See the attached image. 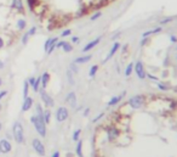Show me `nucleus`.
<instances>
[{"label":"nucleus","mask_w":177,"mask_h":157,"mask_svg":"<svg viewBox=\"0 0 177 157\" xmlns=\"http://www.w3.org/2000/svg\"><path fill=\"white\" fill-rule=\"evenodd\" d=\"M26 3L37 17L47 22L50 28L61 26L72 17L68 4L74 5L75 16H82L98 0H26Z\"/></svg>","instance_id":"f257e3e1"},{"label":"nucleus","mask_w":177,"mask_h":157,"mask_svg":"<svg viewBox=\"0 0 177 157\" xmlns=\"http://www.w3.org/2000/svg\"><path fill=\"white\" fill-rule=\"evenodd\" d=\"M146 77H148V78H150V79H153V81H156V82H158V78H156V77H154V75H152V74H149V73H147V74H146Z\"/></svg>","instance_id":"ea45409f"},{"label":"nucleus","mask_w":177,"mask_h":157,"mask_svg":"<svg viewBox=\"0 0 177 157\" xmlns=\"http://www.w3.org/2000/svg\"><path fill=\"white\" fill-rule=\"evenodd\" d=\"M88 113H90V109H85V112H84V117H86V116H88Z\"/></svg>","instance_id":"37998d69"},{"label":"nucleus","mask_w":177,"mask_h":157,"mask_svg":"<svg viewBox=\"0 0 177 157\" xmlns=\"http://www.w3.org/2000/svg\"><path fill=\"white\" fill-rule=\"evenodd\" d=\"M61 155H60V151H55L52 155H51V157H60Z\"/></svg>","instance_id":"79ce46f5"},{"label":"nucleus","mask_w":177,"mask_h":157,"mask_svg":"<svg viewBox=\"0 0 177 157\" xmlns=\"http://www.w3.org/2000/svg\"><path fill=\"white\" fill-rule=\"evenodd\" d=\"M68 69H70V71H72L73 73H78V71H79V69H78V67H76V63H75V62L70 63V65H69V68H68Z\"/></svg>","instance_id":"c756f323"},{"label":"nucleus","mask_w":177,"mask_h":157,"mask_svg":"<svg viewBox=\"0 0 177 157\" xmlns=\"http://www.w3.org/2000/svg\"><path fill=\"white\" fill-rule=\"evenodd\" d=\"M134 69H135V72H136V74H137V77L140 78V79H144L147 72L144 71V67H143L142 61H137L135 63V66H134Z\"/></svg>","instance_id":"0eeeda50"},{"label":"nucleus","mask_w":177,"mask_h":157,"mask_svg":"<svg viewBox=\"0 0 177 157\" xmlns=\"http://www.w3.org/2000/svg\"><path fill=\"white\" fill-rule=\"evenodd\" d=\"M63 44H64V40H61V42H57V43H56V49H62V46H63Z\"/></svg>","instance_id":"58836bf2"},{"label":"nucleus","mask_w":177,"mask_h":157,"mask_svg":"<svg viewBox=\"0 0 177 157\" xmlns=\"http://www.w3.org/2000/svg\"><path fill=\"white\" fill-rule=\"evenodd\" d=\"M101 15H102V14H101L100 11H98V12H96L95 15H92V16H91V21H95V20H97L98 17H101Z\"/></svg>","instance_id":"72a5a7b5"},{"label":"nucleus","mask_w":177,"mask_h":157,"mask_svg":"<svg viewBox=\"0 0 177 157\" xmlns=\"http://www.w3.org/2000/svg\"><path fill=\"white\" fill-rule=\"evenodd\" d=\"M12 136L15 139V141L17 144H22L24 142V130H23V125L20 122H15L12 125Z\"/></svg>","instance_id":"f03ea898"},{"label":"nucleus","mask_w":177,"mask_h":157,"mask_svg":"<svg viewBox=\"0 0 177 157\" xmlns=\"http://www.w3.org/2000/svg\"><path fill=\"white\" fill-rule=\"evenodd\" d=\"M68 116H69V111H68V109L64 107V106L58 107L57 111H56V115H55L56 121L60 122V123H61V122H64V121L68 118Z\"/></svg>","instance_id":"423d86ee"},{"label":"nucleus","mask_w":177,"mask_h":157,"mask_svg":"<svg viewBox=\"0 0 177 157\" xmlns=\"http://www.w3.org/2000/svg\"><path fill=\"white\" fill-rule=\"evenodd\" d=\"M158 88L161 89V90H169V89H170L167 85H164V84H161V83H158Z\"/></svg>","instance_id":"f704fd0d"},{"label":"nucleus","mask_w":177,"mask_h":157,"mask_svg":"<svg viewBox=\"0 0 177 157\" xmlns=\"http://www.w3.org/2000/svg\"><path fill=\"white\" fill-rule=\"evenodd\" d=\"M132 69H134V63H129V65H127V67H126V69H125V75H126V77L131 75Z\"/></svg>","instance_id":"cd10ccee"},{"label":"nucleus","mask_w":177,"mask_h":157,"mask_svg":"<svg viewBox=\"0 0 177 157\" xmlns=\"http://www.w3.org/2000/svg\"><path fill=\"white\" fill-rule=\"evenodd\" d=\"M66 102H67L70 107H73V109L76 107V95H75L74 92H69V93L67 94V96H66Z\"/></svg>","instance_id":"9b49d317"},{"label":"nucleus","mask_w":177,"mask_h":157,"mask_svg":"<svg viewBox=\"0 0 177 157\" xmlns=\"http://www.w3.org/2000/svg\"><path fill=\"white\" fill-rule=\"evenodd\" d=\"M34 104V100L32 96H27L26 99H23V102H22V106H21V112H27L32 109Z\"/></svg>","instance_id":"9d476101"},{"label":"nucleus","mask_w":177,"mask_h":157,"mask_svg":"<svg viewBox=\"0 0 177 157\" xmlns=\"http://www.w3.org/2000/svg\"><path fill=\"white\" fill-rule=\"evenodd\" d=\"M40 85H41V77L39 75V77H37V78H35V82H34V84H33V87H32L33 92L38 93V92H39V88H40Z\"/></svg>","instance_id":"412c9836"},{"label":"nucleus","mask_w":177,"mask_h":157,"mask_svg":"<svg viewBox=\"0 0 177 157\" xmlns=\"http://www.w3.org/2000/svg\"><path fill=\"white\" fill-rule=\"evenodd\" d=\"M41 89H46V87L49 85V83H50V73L49 72H44L41 75Z\"/></svg>","instance_id":"4468645a"},{"label":"nucleus","mask_w":177,"mask_h":157,"mask_svg":"<svg viewBox=\"0 0 177 157\" xmlns=\"http://www.w3.org/2000/svg\"><path fill=\"white\" fill-rule=\"evenodd\" d=\"M57 42H58V38H57V37H52V38L46 39V42H45V44H44V50H45V51H47V50H49V48H50V46H52L53 44H56Z\"/></svg>","instance_id":"f3484780"},{"label":"nucleus","mask_w":177,"mask_h":157,"mask_svg":"<svg viewBox=\"0 0 177 157\" xmlns=\"http://www.w3.org/2000/svg\"><path fill=\"white\" fill-rule=\"evenodd\" d=\"M0 112H2V106H0Z\"/></svg>","instance_id":"8fccbe9b"},{"label":"nucleus","mask_w":177,"mask_h":157,"mask_svg":"<svg viewBox=\"0 0 177 157\" xmlns=\"http://www.w3.org/2000/svg\"><path fill=\"white\" fill-rule=\"evenodd\" d=\"M26 27H27V21H26L23 17H21V18L16 22V29L20 31V32H23V31L26 29Z\"/></svg>","instance_id":"dca6fc26"},{"label":"nucleus","mask_w":177,"mask_h":157,"mask_svg":"<svg viewBox=\"0 0 177 157\" xmlns=\"http://www.w3.org/2000/svg\"><path fill=\"white\" fill-rule=\"evenodd\" d=\"M79 42V38L78 37H73L72 38V43H78Z\"/></svg>","instance_id":"c03bdc74"},{"label":"nucleus","mask_w":177,"mask_h":157,"mask_svg":"<svg viewBox=\"0 0 177 157\" xmlns=\"http://www.w3.org/2000/svg\"><path fill=\"white\" fill-rule=\"evenodd\" d=\"M4 44H5V42H4V38L0 35V49H2L3 46H4Z\"/></svg>","instance_id":"a19ab883"},{"label":"nucleus","mask_w":177,"mask_h":157,"mask_svg":"<svg viewBox=\"0 0 177 157\" xmlns=\"http://www.w3.org/2000/svg\"><path fill=\"white\" fill-rule=\"evenodd\" d=\"M173 18H175V17H166V18H164V20L160 21V25H166V23H169V22H172Z\"/></svg>","instance_id":"7c9ffc66"},{"label":"nucleus","mask_w":177,"mask_h":157,"mask_svg":"<svg viewBox=\"0 0 177 157\" xmlns=\"http://www.w3.org/2000/svg\"><path fill=\"white\" fill-rule=\"evenodd\" d=\"M107 134H108V139H109V140H114V139L118 138L119 132H118L115 128H111V129L107 130Z\"/></svg>","instance_id":"6ab92c4d"},{"label":"nucleus","mask_w":177,"mask_h":157,"mask_svg":"<svg viewBox=\"0 0 177 157\" xmlns=\"http://www.w3.org/2000/svg\"><path fill=\"white\" fill-rule=\"evenodd\" d=\"M2 84H3V79H2V77H0V87H2Z\"/></svg>","instance_id":"de8ad7c7"},{"label":"nucleus","mask_w":177,"mask_h":157,"mask_svg":"<svg viewBox=\"0 0 177 157\" xmlns=\"http://www.w3.org/2000/svg\"><path fill=\"white\" fill-rule=\"evenodd\" d=\"M8 93H9L8 90H3V92H0V102H2V100H3L6 95H8Z\"/></svg>","instance_id":"473e14b6"},{"label":"nucleus","mask_w":177,"mask_h":157,"mask_svg":"<svg viewBox=\"0 0 177 157\" xmlns=\"http://www.w3.org/2000/svg\"><path fill=\"white\" fill-rule=\"evenodd\" d=\"M40 94V99L43 101V104L47 107V109H52L55 106V101L52 99V96L45 90V89H40V92H38Z\"/></svg>","instance_id":"20e7f679"},{"label":"nucleus","mask_w":177,"mask_h":157,"mask_svg":"<svg viewBox=\"0 0 177 157\" xmlns=\"http://www.w3.org/2000/svg\"><path fill=\"white\" fill-rule=\"evenodd\" d=\"M70 33H72V31H70V29H64V31L61 33V37H62V38H66V37L70 35Z\"/></svg>","instance_id":"2f4dec72"},{"label":"nucleus","mask_w":177,"mask_h":157,"mask_svg":"<svg viewBox=\"0 0 177 157\" xmlns=\"http://www.w3.org/2000/svg\"><path fill=\"white\" fill-rule=\"evenodd\" d=\"M125 94H126V92H124V93H121L120 95H118V96H114V98H112L109 101H108V106H114V105H117L124 96H125Z\"/></svg>","instance_id":"a211bd4d"},{"label":"nucleus","mask_w":177,"mask_h":157,"mask_svg":"<svg viewBox=\"0 0 177 157\" xmlns=\"http://www.w3.org/2000/svg\"><path fill=\"white\" fill-rule=\"evenodd\" d=\"M80 134H81V130H80V129L74 130V133H73V140H74V141H78V140L80 139Z\"/></svg>","instance_id":"c85d7f7f"},{"label":"nucleus","mask_w":177,"mask_h":157,"mask_svg":"<svg viewBox=\"0 0 177 157\" xmlns=\"http://www.w3.org/2000/svg\"><path fill=\"white\" fill-rule=\"evenodd\" d=\"M91 57H92V55H84V56H79V57H76L75 60H74V62L76 63V65H80V63H86V62H88L91 60Z\"/></svg>","instance_id":"2eb2a0df"},{"label":"nucleus","mask_w":177,"mask_h":157,"mask_svg":"<svg viewBox=\"0 0 177 157\" xmlns=\"http://www.w3.org/2000/svg\"><path fill=\"white\" fill-rule=\"evenodd\" d=\"M27 81H28L29 87H33V84H34V82H35V77H31L29 79H27Z\"/></svg>","instance_id":"e433bc0d"},{"label":"nucleus","mask_w":177,"mask_h":157,"mask_svg":"<svg viewBox=\"0 0 177 157\" xmlns=\"http://www.w3.org/2000/svg\"><path fill=\"white\" fill-rule=\"evenodd\" d=\"M75 153L78 157H84L82 155V140H78L76 141V147H75Z\"/></svg>","instance_id":"aec40b11"},{"label":"nucleus","mask_w":177,"mask_h":157,"mask_svg":"<svg viewBox=\"0 0 177 157\" xmlns=\"http://www.w3.org/2000/svg\"><path fill=\"white\" fill-rule=\"evenodd\" d=\"M32 146H33V149L35 150V152L39 155V156H41V157H44L45 155H46V149H45V145L43 144V141L40 140V139H33L32 140Z\"/></svg>","instance_id":"39448f33"},{"label":"nucleus","mask_w":177,"mask_h":157,"mask_svg":"<svg viewBox=\"0 0 177 157\" xmlns=\"http://www.w3.org/2000/svg\"><path fill=\"white\" fill-rule=\"evenodd\" d=\"M62 50H63L64 52H70V51L73 50V46H72V44H70L69 42H64V44H63V46H62Z\"/></svg>","instance_id":"393cba45"},{"label":"nucleus","mask_w":177,"mask_h":157,"mask_svg":"<svg viewBox=\"0 0 177 157\" xmlns=\"http://www.w3.org/2000/svg\"><path fill=\"white\" fill-rule=\"evenodd\" d=\"M2 128H3V124H2V122H0V130H2Z\"/></svg>","instance_id":"09e8293b"},{"label":"nucleus","mask_w":177,"mask_h":157,"mask_svg":"<svg viewBox=\"0 0 177 157\" xmlns=\"http://www.w3.org/2000/svg\"><path fill=\"white\" fill-rule=\"evenodd\" d=\"M103 116H105V113H103V112H102V113H100L98 116H96V117L94 118V121H92V122H94V123H96V122H98V121H100V119H101V118H102Z\"/></svg>","instance_id":"c9c22d12"},{"label":"nucleus","mask_w":177,"mask_h":157,"mask_svg":"<svg viewBox=\"0 0 177 157\" xmlns=\"http://www.w3.org/2000/svg\"><path fill=\"white\" fill-rule=\"evenodd\" d=\"M29 94V84H28V81H24L23 82V90H22V95H23V99H26Z\"/></svg>","instance_id":"4be33fe9"},{"label":"nucleus","mask_w":177,"mask_h":157,"mask_svg":"<svg viewBox=\"0 0 177 157\" xmlns=\"http://www.w3.org/2000/svg\"><path fill=\"white\" fill-rule=\"evenodd\" d=\"M11 150H12V145L8 139H2L0 140V152L6 155V153L11 152Z\"/></svg>","instance_id":"1a4fd4ad"},{"label":"nucleus","mask_w":177,"mask_h":157,"mask_svg":"<svg viewBox=\"0 0 177 157\" xmlns=\"http://www.w3.org/2000/svg\"><path fill=\"white\" fill-rule=\"evenodd\" d=\"M143 96L141 95H136V96H132L130 100H129V105L132 107V109H140L142 105H143Z\"/></svg>","instance_id":"6e6552de"},{"label":"nucleus","mask_w":177,"mask_h":157,"mask_svg":"<svg viewBox=\"0 0 177 157\" xmlns=\"http://www.w3.org/2000/svg\"><path fill=\"white\" fill-rule=\"evenodd\" d=\"M29 38H31V35H29V33H28V32H26V33H23V35L21 37V43H22L23 45H26V44L28 43V40H29Z\"/></svg>","instance_id":"bb28decb"},{"label":"nucleus","mask_w":177,"mask_h":157,"mask_svg":"<svg viewBox=\"0 0 177 157\" xmlns=\"http://www.w3.org/2000/svg\"><path fill=\"white\" fill-rule=\"evenodd\" d=\"M119 48H120V44H119L118 42H115V43L113 44V46H112V49L109 50V52H108V55H107V56H106V58L103 60V63H106V62H107V61H108L109 58H112V57L114 56V54H115V52H117V51L119 50Z\"/></svg>","instance_id":"f8f14e48"},{"label":"nucleus","mask_w":177,"mask_h":157,"mask_svg":"<svg viewBox=\"0 0 177 157\" xmlns=\"http://www.w3.org/2000/svg\"><path fill=\"white\" fill-rule=\"evenodd\" d=\"M101 42V37H98V38H96L95 40H92V42H90V43H87L84 48H82V52H87V51H90L91 49H94L98 43Z\"/></svg>","instance_id":"ddd939ff"},{"label":"nucleus","mask_w":177,"mask_h":157,"mask_svg":"<svg viewBox=\"0 0 177 157\" xmlns=\"http://www.w3.org/2000/svg\"><path fill=\"white\" fill-rule=\"evenodd\" d=\"M4 66H5V63L3 62V60H2V58H0V69L4 68Z\"/></svg>","instance_id":"a18cd8bd"},{"label":"nucleus","mask_w":177,"mask_h":157,"mask_svg":"<svg viewBox=\"0 0 177 157\" xmlns=\"http://www.w3.org/2000/svg\"><path fill=\"white\" fill-rule=\"evenodd\" d=\"M50 121H51V111H50V109H46V110H44V122H45V124H49Z\"/></svg>","instance_id":"5701e85b"},{"label":"nucleus","mask_w":177,"mask_h":157,"mask_svg":"<svg viewBox=\"0 0 177 157\" xmlns=\"http://www.w3.org/2000/svg\"><path fill=\"white\" fill-rule=\"evenodd\" d=\"M170 38H171V40H172V42H173V43H176V42H177V38H176V37H175V35H173V34H172V35H171V37H170Z\"/></svg>","instance_id":"49530a36"},{"label":"nucleus","mask_w":177,"mask_h":157,"mask_svg":"<svg viewBox=\"0 0 177 157\" xmlns=\"http://www.w3.org/2000/svg\"><path fill=\"white\" fill-rule=\"evenodd\" d=\"M27 32H28V33H29V35L32 37V35H34V34H35V32H37V27H32V28H31L29 31H27Z\"/></svg>","instance_id":"4c0bfd02"},{"label":"nucleus","mask_w":177,"mask_h":157,"mask_svg":"<svg viewBox=\"0 0 177 157\" xmlns=\"http://www.w3.org/2000/svg\"><path fill=\"white\" fill-rule=\"evenodd\" d=\"M31 123L34 125V128H35L37 133H38L41 138H45V136H46V124H45V122H44V121L38 119V118H37V116L34 115V116H32V117H31Z\"/></svg>","instance_id":"7ed1b4c3"},{"label":"nucleus","mask_w":177,"mask_h":157,"mask_svg":"<svg viewBox=\"0 0 177 157\" xmlns=\"http://www.w3.org/2000/svg\"><path fill=\"white\" fill-rule=\"evenodd\" d=\"M97 71H98V66L97 65H94V66H91V68H90V71H88V77H95V74L97 73Z\"/></svg>","instance_id":"a878e982"},{"label":"nucleus","mask_w":177,"mask_h":157,"mask_svg":"<svg viewBox=\"0 0 177 157\" xmlns=\"http://www.w3.org/2000/svg\"><path fill=\"white\" fill-rule=\"evenodd\" d=\"M74 73L70 71V69H68L67 71V79H68V83L70 84V85H74L75 84V81H74V75H73Z\"/></svg>","instance_id":"b1692460"}]
</instances>
